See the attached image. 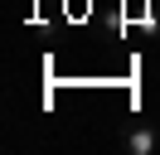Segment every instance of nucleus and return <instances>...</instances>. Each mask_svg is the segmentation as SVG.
<instances>
[{"label":"nucleus","mask_w":160,"mask_h":155,"mask_svg":"<svg viewBox=\"0 0 160 155\" xmlns=\"http://www.w3.org/2000/svg\"><path fill=\"white\" fill-rule=\"evenodd\" d=\"M121 150L126 155H160V126L155 121H136L121 131Z\"/></svg>","instance_id":"1"}]
</instances>
